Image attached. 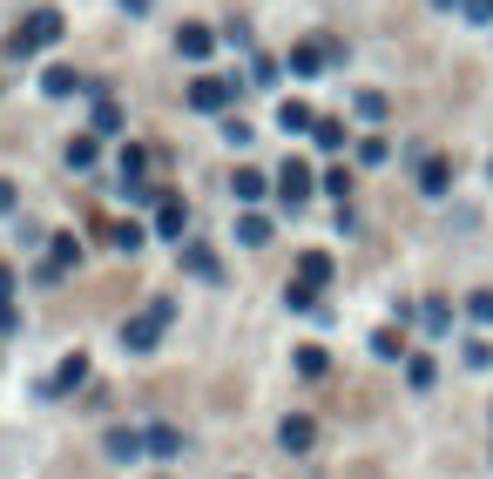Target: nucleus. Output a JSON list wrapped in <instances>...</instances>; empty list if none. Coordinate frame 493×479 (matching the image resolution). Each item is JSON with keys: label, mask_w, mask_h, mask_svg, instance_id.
<instances>
[{"label": "nucleus", "mask_w": 493, "mask_h": 479, "mask_svg": "<svg viewBox=\"0 0 493 479\" xmlns=\"http://www.w3.org/2000/svg\"><path fill=\"white\" fill-rule=\"evenodd\" d=\"M236 236L257 250V244H270V224H264V216H244V224H236Z\"/></svg>", "instance_id": "obj_21"}, {"label": "nucleus", "mask_w": 493, "mask_h": 479, "mask_svg": "<svg viewBox=\"0 0 493 479\" xmlns=\"http://www.w3.org/2000/svg\"><path fill=\"white\" fill-rule=\"evenodd\" d=\"M230 190L244 196V203H257V196H264V169H236V176H230Z\"/></svg>", "instance_id": "obj_17"}, {"label": "nucleus", "mask_w": 493, "mask_h": 479, "mask_svg": "<svg viewBox=\"0 0 493 479\" xmlns=\"http://www.w3.org/2000/svg\"><path fill=\"white\" fill-rule=\"evenodd\" d=\"M433 7H460V0H433Z\"/></svg>", "instance_id": "obj_33"}, {"label": "nucleus", "mask_w": 493, "mask_h": 479, "mask_svg": "<svg viewBox=\"0 0 493 479\" xmlns=\"http://www.w3.org/2000/svg\"><path fill=\"white\" fill-rule=\"evenodd\" d=\"M14 324H21V318H14V304H0V331H14Z\"/></svg>", "instance_id": "obj_30"}, {"label": "nucleus", "mask_w": 493, "mask_h": 479, "mask_svg": "<svg viewBox=\"0 0 493 479\" xmlns=\"http://www.w3.org/2000/svg\"><path fill=\"white\" fill-rule=\"evenodd\" d=\"M122 7H129V14H149V0H122Z\"/></svg>", "instance_id": "obj_32"}, {"label": "nucleus", "mask_w": 493, "mask_h": 479, "mask_svg": "<svg viewBox=\"0 0 493 479\" xmlns=\"http://www.w3.org/2000/svg\"><path fill=\"white\" fill-rule=\"evenodd\" d=\"M109 453L115 459H135V453H142V439H135V432H109Z\"/></svg>", "instance_id": "obj_25"}, {"label": "nucleus", "mask_w": 493, "mask_h": 479, "mask_svg": "<svg viewBox=\"0 0 493 479\" xmlns=\"http://www.w3.org/2000/svg\"><path fill=\"white\" fill-rule=\"evenodd\" d=\"M405 379H413V385H419V391H426V385H433V379H439V371H433V358H413V365H405Z\"/></svg>", "instance_id": "obj_26"}, {"label": "nucleus", "mask_w": 493, "mask_h": 479, "mask_svg": "<svg viewBox=\"0 0 493 479\" xmlns=\"http://www.w3.org/2000/svg\"><path fill=\"white\" fill-rule=\"evenodd\" d=\"M230 95H236V81H196V89H190V109H203V115H216V109H224Z\"/></svg>", "instance_id": "obj_9"}, {"label": "nucleus", "mask_w": 493, "mask_h": 479, "mask_svg": "<svg viewBox=\"0 0 493 479\" xmlns=\"http://www.w3.org/2000/svg\"><path fill=\"white\" fill-rule=\"evenodd\" d=\"M446 182H453V169L439 162V156H426V162H419V190H426V196H446Z\"/></svg>", "instance_id": "obj_13"}, {"label": "nucleus", "mask_w": 493, "mask_h": 479, "mask_svg": "<svg viewBox=\"0 0 493 479\" xmlns=\"http://www.w3.org/2000/svg\"><path fill=\"white\" fill-rule=\"evenodd\" d=\"M278 196L298 210V203L311 196V162H284V169H278Z\"/></svg>", "instance_id": "obj_7"}, {"label": "nucleus", "mask_w": 493, "mask_h": 479, "mask_svg": "<svg viewBox=\"0 0 493 479\" xmlns=\"http://www.w3.org/2000/svg\"><path fill=\"white\" fill-rule=\"evenodd\" d=\"M14 297V270H0V304H7Z\"/></svg>", "instance_id": "obj_31"}, {"label": "nucleus", "mask_w": 493, "mask_h": 479, "mask_svg": "<svg viewBox=\"0 0 493 479\" xmlns=\"http://www.w3.org/2000/svg\"><path fill=\"white\" fill-rule=\"evenodd\" d=\"M95 135H122V109H109V101H95Z\"/></svg>", "instance_id": "obj_20"}, {"label": "nucleus", "mask_w": 493, "mask_h": 479, "mask_svg": "<svg viewBox=\"0 0 493 479\" xmlns=\"http://www.w3.org/2000/svg\"><path fill=\"white\" fill-rule=\"evenodd\" d=\"M446 318H453V304H446V297H426V311H419V324H426V331H453Z\"/></svg>", "instance_id": "obj_19"}, {"label": "nucleus", "mask_w": 493, "mask_h": 479, "mask_svg": "<svg viewBox=\"0 0 493 479\" xmlns=\"http://www.w3.org/2000/svg\"><path fill=\"white\" fill-rule=\"evenodd\" d=\"M278 122L291 129V135H311V129H318V115L304 109V101H284V115H278Z\"/></svg>", "instance_id": "obj_15"}, {"label": "nucleus", "mask_w": 493, "mask_h": 479, "mask_svg": "<svg viewBox=\"0 0 493 479\" xmlns=\"http://www.w3.org/2000/svg\"><path fill=\"white\" fill-rule=\"evenodd\" d=\"M81 379H89V358L68 351L61 365H55V379H47V391H55V399H68V391H81Z\"/></svg>", "instance_id": "obj_8"}, {"label": "nucleus", "mask_w": 493, "mask_h": 479, "mask_svg": "<svg viewBox=\"0 0 493 479\" xmlns=\"http://www.w3.org/2000/svg\"><path fill=\"white\" fill-rule=\"evenodd\" d=\"M331 284V256H304V264H298V284H291V304H298V311H311V297H318V290H325Z\"/></svg>", "instance_id": "obj_3"}, {"label": "nucleus", "mask_w": 493, "mask_h": 479, "mask_svg": "<svg viewBox=\"0 0 493 479\" xmlns=\"http://www.w3.org/2000/svg\"><path fill=\"white\" fill-rule=\"evenodd\" d=\"M81 264V244H75V236H47V270H41V277H68V270H75Z\"/></svg>", "instance_id": "obj_6"}, {"label": "nucleus", "mask_w": 493, "mask_h": 479, "mask_svg": "<svg viewBox=\"0 0 493 479\" xmlns=\"http://www.w3.org/2000/svg\"><path fill=\"white\" fill-rule=\"evenodd\" d=\"M325 61H331V41H304L298 55H291V75H318Z\"/></svg>", "instance_id": "obj_11"}, {"label": "nucleus", "mask_w": 493, "mask_h": 479, "mask_svg": "<svg viewBox=\"0 0 493 479\" xmlns=\"http://www.w3.org/2000/svg\"><path fill=\"white\" fill-rule=\"evenodd\" d=\"M142 446L156 459H169V453H183V432H176V425H142Z\"/></svg>", "instance_id": "obj_10"}, {"label": "nucleus", "mask_w": 493, "mask_h": 479, "mask_svg": "<svg viewBox=\"0 0 493 479\" xmlns=\"http://www.w3.org/2000/svg\"><path fill=\"white\" fill-rule=\"evenodd\" d=\"M169 318H176V304H169V297H156L149 311H135V324L122 331V345H129V351H149V345L163 338V324H169Z\"/></svg>", "instance_id": "obj_2"}, {"label": "nucleus", "mask_w": 493, "mask_h": 479, "mask_svg": "<svg viewBox=\"0 0 493 479\" xmlns=\"http://www.w3.org/2000/svg\"><path fill=\"white\" fill-rule=\"evenodd\" d=\"M55 41H61V14H55V7H34L27 21L7 34V55L27 61V55H41V47H55Z\"/></svg>", "instance_id": "obj_1"}, {"label": "nucleus", "mask_w": 493, "mask_h": 479, "mask_svg": "<svg viewBox=\"0 0 493 479\" xmlns=\"http://www.w3.org/2000/svg\"><path fill=\"white\" fill-rule=\"evenodd\" d=\"M467 7V21H493V0H460Z\"/></svg>", "instance_id": "obj_28"}, {"label": "nucleus", "mask_w": 493, "mask_h": 479, "mask_svg": "<svg viewBox=\"0 0 493 479\" xmlns=\"http://www.w3.org/2000/svg\"><path fill=\"white\" fill-rule=\"evenodd\" d=\"M351 109H359V122H385V95H359Z\"/></svg>", "instance_id": "obj_23"}, {"label": "nucleus", "mask_w": 493, "mask_h": 479, "mask_svg": "<svg viewBox=\"0 0 493 479\" xmlns=\"http://www.w3.org/2000/svg\"><path fill=\"white\" fill-rule=\"evenodd\" d=\"M183 270H190V277H216V250L190 244V250H183Z\"/></svg>", "instance_id": "obj_16"}, {"label": "nucleus", "mask_w": 493, "mask_h": 479, "mask_svg": "<svg viewBox=\"0 0 493 479\" xmlns=\"http://www.w3.org/2000/svg\"><path fill=\"white\" fill-rule=\"evenodd\" d=\"M149 216H156V236H183V196L176 190H149Z\"/></svg>", "instance_id": "obj_4"}, {"label": "nucleus", "mask_w": 493, "mask_h": 479, "mask_svg": "<svg viewBox=\"0 0 493 479\" xmlns=\"http://www.w3.org/2000/svg\"><path fill=\"white\" fill-rule=\"evenodd\" d=\"M467 318H473V324H493V290H473V297H467Z\"/></svg>", "instance_id": "obj_22"}, {"label": "nucleus", "mask_w": 493, "mask_h": 479, "mask_svg": "<svg viewBox=\"0 0 493 479\" xmlns=\"http://www.w3.org/2000/svg\"><path fill=\"white\" fill-rule=\"evenodd\" d=\"M176 55H183V61H210V55H216V34L203 27V21H183V27H176Z\"/></svg>", "instance_id": "obj_5"}, {"label": "nucleus", "mask_w": 493, "mask_h": 479, "mask_svg": "<svg viewBox=\"0 0 493 479\" xmlns=\"http://www.w3.org/2000/svg\"><path fill=\"white\" fill-rule=\"evenodd\" d=\"M47 95H75V75H68V68H47Z\"/></svg>", "instance_id": "obj_27"}, {"label": "nucleus", "mask_w": 493, "mask_h": 479, "mask_svg": "<svg viewBox=\"0 0 493 479\" xmlns=\"http://www.w3.org/2000/svg\"><path fill=\"white\" fill-rule=\"evenodd\" d=\"M7 210H14V182L0 176V216H7Z\"/></svg>", "instance_id": "obj_29"}, {"label": "nucleus", "mask_w": 493, "mask_h": 479, "mask_svg": "<svg viewBox=\"0 0 493 479\" xmlns=\"http://www.w3.org/2000/svg\"><path fill=\"white\" fill-rule=\"evenodd\" d=\"M311 135H318V149H345V122H318Z\"/></svg>", "instance_id": "obj_24"}, {"label": "nucleus", "mask_w": 493, "mask_h": 479, "mask_svg": "<svg viewBox=\"0 0 493 479\" xmlns=\"http://www.w3.org/2000/svg\"><path fill=\"white\" fill-rule=\"evenodd\" d=\"M101 162V135H75L68 142V169H95Z\"/></svg>", "instance_id": "obj_14"}, {"label": "nucleus", "mask_w": 493, "mask_h": 479, "mask_svg": "<svg viewBox=\"0 0 493 479\" xmlns=\"http://www.w3.org/2000/svg\"><path fill=\"white\" fill-rule=\"evenodd\" d=\"M284 446H291V453H311V446H318V425L304 419V412H298V419H284Z\"/></svg>", "instance_id": "obj_12"}, {"label": "nucleus", "mask_w": 493, "mask_h": 479, "mask_svg": "<svg viewBox=\"0 0 493 479\" xmlns=\"http://www.w3.org/2000/svg\"><path fill=\"white\" fill-rule=\"evenodd\" d=\"M298 371H304V379L318 385V379H325V371H331V358L318 351V345H304V351H298Z\"/></svg>", "instance_id": "obj_18"}]
</instances>
